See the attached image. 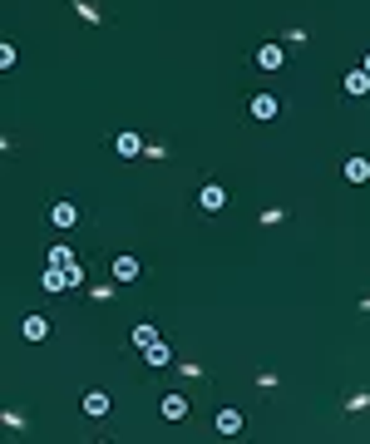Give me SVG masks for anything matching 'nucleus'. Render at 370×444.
<instances>
[{
  "label": "nucleus",
  "instance_id": "nucleus-16",
  "mask_svg": "<svg viewBox=\"0 0 370 444\" xmlns=\"http://www.w3.org/2000/svg\"><path fill=\"white\" fill-rule=\"evenodd\" d=\"M143 356H148V365H168V346H158V341H153Z\"/></svg>",
  "mask_w": 370,
  "mask_h": 444
},
{
  "label": "nucleus",
  "instance_id": "nucleus-10",
  "mask_svg": "<svg viewBox=\"0 0 370 444\" xmlns=\"http://www.w3.org/2000/svg\"><path fill=\"white\" fill-rule=\"evenodd\" d=\"M282 60H287L282 45H262V49H257V65H262V70H282Z\"/></svg>",
  "mask_w": 370,
  "mask_h": 444
},
{
  "label": "nucleus",
  "instance_id": "nucleus-3",
  "mask_svg": "<svg viewBox=\"0 0 370 444\" xmlns=\"http://www.w3.org/2000/svg\"><path fill=\"white\" fill-rule=\"evenodd\" d=\"M84 415L104 420V415H109V395H104V390H84Z\"/></svg>",
  "mask_w": 370,
  "mask_h": 444
},
{
  "label": "nucleus",
  "instance_id": "nucleus-12",
  "mask_svg": "<svg viewBox=\"0 0 370 444\" xmlns=\"http://www.w3.org/2000/svg\"><path fill=\"white\" fill-rule=\"evenodd\" d=\"M346 94H355V99L370 94V70H351V74H346Z\"/></svg>",
  "mask_w": 370,
  "mask_h": 444
},
{
  "label": "nucleus",
  "instance_id": "nucleus-11",
  "mask_svg": "<svg viewBox=\"0 0 370 444\" xmlns=\"http://www.w3.org/2000/svg\"><path fill=\"white\" fill-rule=\"evenodd\" d=\"M114 148H119V158H138V153H143V138H138V134H119Z\"/></svg>",
  "mask_w": 370,
  "mask_h": 444
},
{
  "label": "nucleus",
  "instance_id": "nucleus-1",
  "mask_svg": "<svg viewBox=\"0 0 370 444\" xmlns=\"http://www.w3.org/2000/svg\"><path fill=\"white\" fill-rule=\"evenodd\" d=\"M79 282H84L79 262H74V267H49V271H45V292H65V287H79Z\"/></svg>",
  "mask_w": 370,
  "mask_h": 444
},
{
  "label": "nucleus",
  "instance_id": "nucleus-5",
  "mask_svg": "<svg viewBox=\"0 0 370 444\" xmlns=\"http://www.w3.org/2000/svg\"><path fill=\"white\" fill-rule=\"evenodd\" d=\"M277 114H282V104H277L272 94H257V99H252V119H277Z\"/></svg>",
  "mask_w": 370,
  "mask_h": 444
},
{
  "label": "nucleus",
  "instance_id": "nucleus-17",
  "mask_svg": "<svg viewBox=\"0 0 370 444\" xmlns=\"http://www.w3.org/2000/svg\"><path fill=\"white\" fill-rule=\"evenodd\" d=\"M365 70H370V54H365Z\"/></svg>",
  "mask_w": 370,
  "mask_h": 444
},
{
  "label": "nucleus",
  "instance_id": "nucleus-4",
  "mask_svg": "<svg viewBox=\"0 0 370 444\" xmlns=\"http://www.w3.org/2000/svg\"><path fill=\"white\" fill-rule=\"evenodd\" d=\"M20 331H25V341H45V336H49V321H45V316H35V311H30V316H25V321H20Z\"/></svg>",
  "mask_w": 370,
  "mask_h": 444
},
{
  "label": "nucleus",
  "instance_id": "nucleus-6",
  "mask_svg": "<svg viewBox=\"0 0 370 444\" xmlns=\"http://www.w3.org/2000/svg\"><path fill=\"white\" fill-rule=\"evenodd\" d=\"M163 420H188V395H163Z\"/></svg>",
  "mask_w": 370,
  "mask_h": 444
},
{
  "label": "nucleus",
  "instance_id": "nucleus-14",
  "mask_svg": "<svg viewBox=\"0 0 370 444\" xmlns=\"http://www.w3.org/2000/svg\"><path fill=\"white\" fill-rule=\"evenodd\" d=\"M153 341H158V331H153V326H134V346H138V351H148Z\"/></svg>",
  "mask_w": 370,
  "mask_h": 444
},
{
  "label": "nucleus",
  "instance_id": "nucleus-13",
  "mask_svg": "<svg viewBox=\"0 0 370 444\" xmlns=\"http://www.w3.org/2000/svg\"><path fill=\"white\" fill-rule=\"evenodd\" d=\"M218 434H242V415L237 410H218Z\"/></svg>",
  "mask_w": 370,
  "mask_h": 444
},
{
  "label": "nucleus",
  "instance_id": "nucleus-2",
  "mask_svg": "<svg viewBox=\"0 0 370 444\" xmlns=\"http://www.w3.org/2000/svg\"><path fill=\"white\" fill-rule=\"evenodd\" d=\"M198 203H202L207 212H223V207H227V188H223V183H207V188L198 193Z\"/></svg>",
  "mask_w": 370,
  "mask_h": 444
},
{
  "label": "nucleus",
  "instance_id": "nucleus-15",
  "mask_svg": "<svg viewBox=\"0 0 370 444\" xmlns=\"http://www.w3.org/2000/svg\"><path fill=\"white\" fill-rule=\"evenodd\" d=\"M49 267H74V252L70 247H49Z\"/></svg>",
  "mask_w": 370,
  "mask_h": 444
},
{
  "label": "nucleus",
  "instance_id": "nucleus-7",
  "mask_svg": "<svg viewBox=\"0 0 370 444\" xmlns=\"http://www.w3.org/2000/svg\"><path fill=\"white\" fill-rule=\"evenodd\" d=\"M49 217H55V228H74V222H79V207H74V203H55V207H49Z\"/></svg>",
  "mask_w": 370,
  "mask_h": 444
},
{
  "label": "nucleus",
  "instance_id": "nucleus-9",
  "mask_svg": "<svg viewBox=\"0 0 370 444\" xmlns=\"http://www.w3.org/2000/svg\"><path fill=\"white\" fill-rule=\"evenodd\" d=\"M114 282H138V257H114Z\"/></svg>",
  "mask_w": 370,
  "mask_h": 444
},
{
  "label": "nucleus",
  "instance_id": "nucleus-8",
  "mask_svg": "<svg viewBox=\"0 0 370 444\" xmlns=\"http://www.w3.org/2000/svg\"><path fill=\"white\" fill-rule=\"evenodd\" d=\"M346 183H370V158H346Z\"/></svg>",
  "mask_w": 370,
  "mask_h": 444
}]
</instances>
